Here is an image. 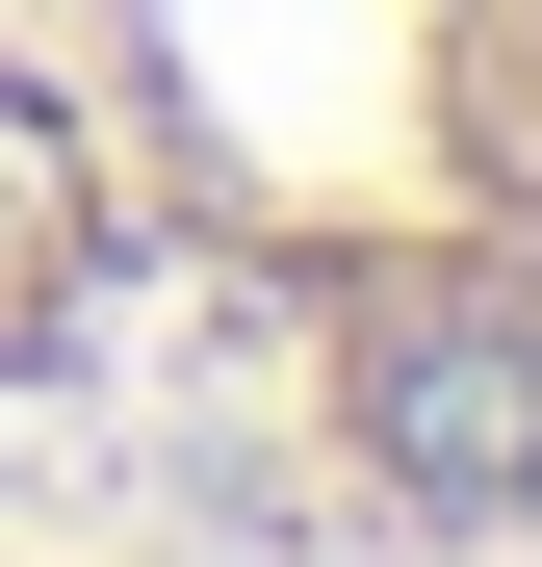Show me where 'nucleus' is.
Instances as JSON below:
<instances>
[{
    "label": "nucleus",
    "mask_w": 542,
    "mask_h": 567,
    "mask_svg": "<svg viewBox=\"0 0 542 567\" xmlns=\"http://www.w3.org/2000/svg\"><path fill=\"white\" fill-rule=\"evenodd\" d=\"M0 491L233 567L542 542V0H0Z\"/></svg>",
    "instance_id": "nucleus-1"
}]
</instances>
